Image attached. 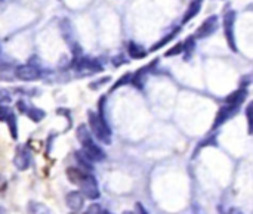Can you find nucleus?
Here are the masks:
<instances>
[{"instance_id":"423d86ee","label":"nucleus","mask_w":253,"mask_h":214,"mask_svg":"<svg viewBox=\"0 0 253 214\" xmlns=\"http://www.w3.org/2000/svg\"><path fill=\"white\" fill-rule=\"evenodd\" d=\"M218 22H219V19H218L216 15L209 16V18L200 25V28L197 30L196 37H197V38H205V37H209L211 34H213V33L216 31V28H218Z\"/></svg>"},{"instance_id":"0eeeda50","label":"nucleus","mask_w":253,"mask_h":214,"mask_svg":"<svg viewBox=\"0 0 253 214\" xmlns=\"http://www.w3.org/2000/svg\"><path fill=\"white\" fill-rule=\"evenodd\" d=\"M83 154H84V157H86L87 160H90V161H101V160L105 158L104 151H102L93 141H92L90 143H87V145L83 146Z\"/></svg>"},{"instance_id":"2eb2a0df","label":"nucleus","mask_w":253,"mask_h":214,"mask_svg":"<svg viewBox=\"0 0 253 214\" xmlns=\"http://www.w3.org/2000/svg\"><path fill=\"white\" fill-rule=\"evenodd\" d=\"M25 112L28 114V117L33 120V121H40L43 117H44V112L37 109V108H30V109H25Z\"/></svg>"},{"instance_id":"9d476101","label":"nucleus","mask_w":253,"mask_h":214,"mask_svg":"<svg viewBox=\"0 0 253 214\" xmlns=\"http://www.w3.org/2000/svg\"><path fill=\"white\" fill-rule=\"evenodd\" d=\"M246 96H248V90H246L245 87H243V89H239L237 92H234L233 95H230V96L225 99V104L239 108V107L243 104V101L246 99Z\"/></svg>"},{"instance_id":"f257e3e1","label":"nucleus","mask_w":253,"mask_h":214,"mask_svg":"<svg viewBox=\"0 0 253 214\" xmlns=\"http://www.w3.org/2000/svg\"><path fill=\"white\" fill-rule=\"evenodd\" d=\"M89 127L92 130V133L104 143H110L111 142V130L108 129L107 121L104 120V114L102 111L99 114H95L92 111H89Z\"/></svg>"},{"instance_id":"a211bd4d","label":"nucleus","mask_w":253,"mask_h":214,"mask_svg":"<svg viewBox=\"0 0 253 214\" xmlns=\"http://www.w3.org/2000/svg\"><path fill=\"white\" fill-rule=\"evenodd\" d=\"M181 52H182V43L176 44L172 50L166 52V56H173V55H178V53H181Z\"/></svg>"},{"instance_id":"f3484780","label":"nucleus","mask_w":253,"mask_h":214,"mask_svg":"<svg viewBox=\"0 0 253 214\" xmlns=\"http://www.w3.org/2000/svg\"><path fill=\"white\" fill-rule=\"evenodd\" d=\"M7 102H10V95L4 89H0V104H7Z\"/></svg>"},{"instance_id":"6ab92c4d","label":"nucleus","mask_w":253,"mask_h":214,"mask_svg":"<svg viewBox=\"0 0 253 214\" xmlns=\"http://www.w3.org/2000/svg\"><path fill=\"white\" fill-rule=\"evenodd\" d=\"M129 78H130V74H126L125 77H122V78H120V80H119V81L114 84V87H113V89H117L119 86H122V84H126V83L129 81Z\"/></svg>"},{"instance_id":"dca6fc26","label":"nucleus","mask_w":253,"mask_h":214,"mask_svg":"<svg viewBox=\"0 0 253 214\" xmlns=\"http://www.w3.org/2000/svg\"><path fill=\"white\" fill-rule=\"evenodd\" d=\"M178 31H179V28H176L175 31H172L170 34H168V36H166V37H165V38H163L162 41L156 43V44H154V46L151 47V50H157V49H160V47H162L163 44H166L168 41H170V40H172V38H173V37H175V36L178 34Z\"/></svg>"},{"instance_id":"4468645a","label":"nucleus","mask_w":253,"mask_h":214,"mask_svg":"<svg viewBox=\"0 0 253 214\" xmlns=\"http://www.w3.org/2000/svg\"><path fill=\"white\" fill-rule=\"evenodd\" d=\"M15 166L19 169V170H25L30 164H28V155L22 151H19L15 157Z\"/></svg>"},{"instance_id":"f8f14e48","label":"nucleus","mask_w":253,"mask_h":214,"mask_svg":"<svg viewBox=\"0 0 253 214\" xmlns=\"http://www.w3.org/2000/svg\"><path fill=\"white\" fill-rule=\"evenodd\" d=\"M127 50H129V55H130L132 58H135V59H142V58L147 56V50L142 49L139 44H136V43H133V41L129 43Z\"/></svg>"},{"instance_id":"7ed1b4c3","label":"nucleus","mask_w":253,"mask_h":214,"mask_svg":"<svg viewBox=\"0 0 253 214\" xmlns=\"http://www.w3.org/2000/svg\"><path fill=\"white\" fill-rule=\"evenodd\" d=\"M15 75L22 80V81H34L40 78V70L31 64H25V65H19L15 70Z\"/></svg>"},{"instance_id":"4be33fe9","label":"nucleus","mask_w":253,"mask_h":214,"mask_svg":"<svg viewBox=\"0 0 253 214\" xmlns=\"http://www.w3.org/2000/svg\"><path fill=\"white\" fill-rule=\"evenodd\" d=\"M4 185H6V183H4V180H3V179L0 178V189H1V188H3Z\"/></svg>"},{"instance_id":"1a4fd4ad","label":"nucleus","mask_w":253,"mask_h":214,"mask_svg":"<svg viewBox=\"0 0 253 214\" xmlns=\"http://www.w3.org/2000/svg\"><path fill=\"white\" fill-rule=\"evenodd\" d=\"M237 107H233V105H224L221 109H219V112H218V115H216V120H215V123H213V129H216L218 126H221L225 120H228L231 115H234L236 112H237Z\"/></svg>"},{"instance_id":"39448f33","label":"nucleus","mask_w":253,"mask_h":214,"mask_svg":"<svg viewBox=\"0 0 253 214\" xmlns=\"http://www.w3.org/2000/svg\"><path fill=\"white\" fill-rule=\"evenodd\" d=\"M79 186L82 188L83 195L87 197L89 200H96L99 197V189H98L96 180L90 175H86V178L80 182Z\"/></svg>"},{"instance_id":"f03ea898","label":"nucleus","mask_w":253,"mask_h":214,"mask_svg":"<svg viewBox=\"0 0 253 214\" xmlns=\"http://www.w3.org/2000/svg\"><path fill=\"white\" fill-rule=\"evenodd\" d=\"M74 68L80 72H101L102 71V65L92 58H84V56H79L74 58Z\"/></svg>"},{"instance_id":"ddd939ff","label":"nucleus","mask_w":253,"mask_h":214,"mask_svg":"<svg viewBox=\"0 0 253 214\" xmlns=\"http://www.w3.org/2000/svg\"><path fill=\"white\" fill-rule=\"evenodd\" d=\"M77 139L80 141V143H82L83 146L92 142V138H90V135H89V132H87V127H86L84 124L79 126V129H77Z\"/></svg>"},{"instance_id":"20e7f679","label":"nucleus","mask_w":253,"mask_h":214,"mask_svg":"<svg viewBox=\"0 0 253 214\" xmlns=\"http://www.w3.org/2000/svg\"><path fill=\"white\" fill-rule=\"evenodd\" d=\"M234 21H236V12L234 10H228L224 16V28H225V36L228 40L230 47L237 52V46L234 41Z\"/></svg>"},{"instance_id":"412c9836","label":"nucleus","mask_w":253,"mask_h":214,"mask_svg":"<svg viewBox=\"0 0 253 214\" xmlns=\"http://www.w3.org/2000/svg\"><path fill=\"white\" fill-rule=\"evenodd\" d=\"M228 214H243V213H242L240 210H237V209H231V210H230V213H228Z\"/></svg>"},{"instance_id":"6e6552de","label":"nucleus","mask_w":253,"mask_h":214,"mask_svg":"<svg viewBox=\"0 0 253 214\" xmlns=\"http://www.w3.org/2000/svg\"><path fill=\"white\" fill-rule=\"evenodd\" d=\"M67 206L73 210V212H80L84 206V198L80 192H70L65 198Z\"/></svg>"},{"instance_id":"9b49d317","label":"nucleus","mask_w":253,"mask_h":214,"mask_svg":"<svg viewBox=\"0 0 253 214\" xmlns=\"http://www.w3.org/2000/svg\"><path fill=\"white\" fill-rule=\"evenodd\" d=\"M202 1H203V0H194V1L190 4V7H188L187 12H185L184 19H182V24H187L190 19H193V18L200 12V9H202Z\"/></svg>"},{"instance_id":"5701e85b","label":"nucleus","mask_w":253,"mask_h":214,"mask_svg":"<svg viewBox=\"0 0 253 214\" xmlns=\"http://www.w3.org/2000/svg\"><path fill=\"white\" fill-rule=\"evenodd\" d=\"M71 214H80V213H79V212H73V213H71Z\"/></svg>"},{"instance_id":"aec40b11","label":"nucleus","mask_w":253,"mask_h":214,"mask_svg":"<svg viewBox=\"0 0 253 214\" xmlns=\"http://www.w3.org/2000/svg\"><path fill=\"white\" fill-rule=\"evenodd\" d=\"M133 214H148V213H147V212H145V209L138 203V204H136V212H135Z\"/></svg>"}]
</instances>
